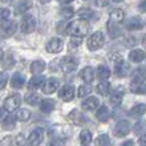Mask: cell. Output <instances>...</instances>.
Segmentation results:
<instances>
[{"label":"cell","mask_w":146,"mask_h":146,"mask_svg":"<svg viewBox=\"0 0 146 146\" xmlns=\"http://www.w3.org/2000/svg\"><path fill=\"white\" fill-rule=\"evenodd\" d=\"M121 146H134V142H133L131 139H127V141H125Z\"/></svg>","instance_id":"f907efd6"},{"label":"cell","mask_w":146,"mask_h":146,"mask_svg":"<svg viewBox=\"0 0 146 146\" xmlns=\"http://www.w3.org/2000/svg\"><path fill=\"white\" fill-rule=\"evenodd\" d=\"M109 142H110V139H109L108 134H101L94 139V145L96 146H108Z\"/></svg>","instance_id":"8d00e7d4"},{"label":"cell","mask_w":146,"mask_h":146,"mask_svg":"<svg viewBox=\"0 0 146 146\" xmlns=\"http://www.w3.org/2000/svg\"><path fill=\"white\" fill-rule=\"evenodd\" d=\"M46 64L42 60H35V61L31 64V73H33L35 76H40L42 72H44V69H45Z\"/></svg>","instance_id":"44dd1931"},{"label":"cell","mask_w":146,"mask_h":146,"mask_svg":"<svg viewBox=\"0 0 146 146\" xmlns=\"http://www.w3.org/2000/svg\"><path fill=\"white\" fill-rule=\"evenodd\" d=\"M74 97V88L72 85H64L60 90H58V98L62 101H70Z\"/></svg>","instance_id":"5bb4252c"},{"label":"cell","mask_w":146,"mask_h":146,"mask_svg":"<svg viewBox=\"0 0 146 146\" xmlns=\"http://www.w3.org/2000/svg\"><path fill=\"white\" fill-rule=\"evenodd\" d=\"M109 17H110V21H114V23H121V21H123V19H125V12L122 11V9H119V8H115V9H113V11L110 12V15H109Z\"/></svg>","instance_id":"4316f807"},{"label":"cell","mask_w":146,"mask_h":146,"mask_svg":"<svg viewBox=\"0 0 146 146\" xmlns=\"http://www.w3.org/2000/svg\"><path fill=\"white\" fill-rule=\"evenodd\" d=\"M125 28L127 31H139L143 28V23L142 19L138 17V16H133V17H129V19L125 21Z\"/></svg>","instance_id":"4fadbf2b"},{"label":"cell","mask_w":146,"mask_h":146,"mask_svg":"<svg viewBox=\"0 0 146 146\" xmlns=\"http://www.w3.org/2000/svg\"><path fill=\"white\" fill-rule=\"evenodd\" d=\"M105 44V37H104V33L102 32H94L90 37L88 38V41H86V45L90 50H97L102 48Z\"/></svg>","instance_id":"7a4b0ae2"},{"label":"cell","mask_w":146,"mask_h":146,"mask_svg":"<svg viewBox=\"0 0 146 146\" xmlns=\"http://www.w3.org/2000/svg\"><path fill=\"white\" fill-rule=\"evenodd\" d=\"M40 1H41V3H48L49 0H40Z\"/></svg>","instance_id":"11a10c76"},{"label":"cell","mask_w":146,"mask_h":146,"mask_svg":"<svg viewBox=\"0 0 146 146\" xmlns=\"http://www.w3.org/2000/svg\"><path fill=\"white\" fill-rule=\"evenodd\" d=\"M106 27H108L109 36L113 38L118 37V36H121V33H122V29H121V27L118 25V23H114V21H110V20H109L108 24H106Z\"/></svg>","instance_id":"d6986e66"},{"label":"cell","mask_w":146,"mask_h":146,"mask_svg":"<svg viewBox=\"0 0 146 146\" xmlns=\"http://www.w3.org/2000/svg\"><path fill=\"white\" fill-rule=\"evenodd\" d=\"M97 76L101 81H106L110 77V69L106 65H100L97 68Z\"/></svg>","instance_id":"1f68e13d"},{"label":"cell","mask_w":146,"mask_h":146,"mask_svg":"<svg viewBox=\"0 0 146 146\" xmlns=\"http://www.w3.org/2000/svg\"><path fill=\"white\" fill-rule=\"evenodd\" d=\"M44 77L40 74V76H35V77H32L31 81L28 82V89L31 90V92H33V90H36V89L38 88H41L42 84H44Z\"/></svg>","instance_id":"603a6c76"},{"label":"cell","mask_w":146,"mask_h":146,"mask_svg":"<svg viewBox=\"0 0 146 146\" xmlns=\"http://www.w3.org/2000/svg\"><path fill=\"white\" fill-rule=\"evenodd\" d=\"M142 44H143V46H146V35L143 36V40H142Z\"/></svg>","instance_id":"db71d44e"},{"label":"cell","mask_w":146,"mask_h":146,"mask_svg":"<svg viewBox=\"0 0 146 146\" xmlns=\"http://www.w3.org/2000/svg\"><path fill=\"white\" fill-rule=\"evenodd\" d=\"M98 106H100V100L94 96L85 98L84 102H82V109L86 111H92V110H94V109H97Z\"/></svg>","instance_id":"9a60e30c"},{"label":"cell","mask_w":146,"mask_h":146,"mask_svg":"<svg viewBox=\"0 0 146 146\" xmlns=\"http://www.w3.org/2000/svg\"><path fill=\"white\" fill-rule=\"evenodd\" d=\"M123 100V92H122V88H117L114 92L110 94V102L114 106H119L121 102Z\"/></svg>","instance_id":"cb8c5ba5"},{"label":"cell","mask_w":146,"mask_h":146,"mask_svg":"<svg viewBox=\"0 0 146 146\" xmlns=\"http://www.w3.org/2000/svg\"><path fill=\"white\" fill-rule=\"evenodd\" d=\"M96 89L101 96H106V94H109V92H110V84H109L108 81H101V82H98Z\"/></svg>","instance_id":"836d02e7"},{"label":"cell","mask_w":146,"mask_h":146,"mask_svg":"<svg viewBox=\"0 0 146 146\" xmlns=\"http://www.w3.org/2000/svg\"><path fill=\"white\" fill-rule=\"evenodd\" d=\"M66 32L73 37H84L89 32V24L86 20H74L66 27Z\"/></svg>","instance_id":"6da1fadb"},{"label":"cell","mask_w":146,"mask_h":146,"mask_svg":"<svg viewBox=\"0 0 146 146\" xmlns=\"http://www.w3.org/2000/svg\"><path fill=\"white\" fill-rule=\"evenodd\" d=\"M60 66L61 69H64L65 72H73V70L77 68V60L76 58L70 57V56H64L62 58H60Z\"/></svg>","instance_id":"7c38bea8"},{"label":"cell","mask_w":146,"mask_h":146,"mask_svg":"<svg viewBox=\"0 0 146 146\" xmlns=\"http://www.w3.org/2000/svg\"><path fill=\"white\" fill-rule=\"evenodd\" d=\"M145 113H146V105H143V104H138L130 109L131 117H141V115H143Z\"/></svg>","instance_id":"d6a6232c"},{"label":"cell","mask_w":146,"mask_h":146,"mask_svg":"<svg viewBox=\"0 0 146 146\" xmlns=\"http://www.w3.org/2000/svg\"><path fill=\"white\" fill-rule=\"evenodd\" d=\"M138 8H139V11L141 12H146V0H142V1L139 3Z\"/></svg>","instance_id":"7dc6e473"},{"label":"cell","mask_w":146,"mask_h":146,"mask_svg":"<svg viewBox=\"0 0 146 146\" xmlns=\"http://www.w3.org/2000/svg\"><path fill=\"white\" fill-rule=\"evenodd\" d=\"M24 100H25V102H27L28 105H32V106H35V105H37L38 102H41V98H40V96H38L37 93H27L25 94V97H24Z\"/></svg>","instance_id":"4dcf8cb0"},{"label":"cell","mask_w":146,"mask_h":146,"mask_svg":"<svg viewBox=\"0 0 146 146\" xmlns=\"http://www.w3.org/2000/svg\"><path fill=\"white\" fill-rule=\"evenodd\" d=\"M53 109H54V101L53 100H49V98L41 100V102H40V110H41L42 113L48 114V113H50Z\"/></svg>","instance_id":"83f0119b"},{"label":"cell","mask_w":146,"mask_h":146,"mask_svg":"<svg viewBox=\"0 0 146 146\" xmlns=\"http://www.w3.org/2000/svg\"><path fill=\"white\" fill-rule=\"evenodd\" d=\"M60 15L64 17V19H70L73 15H74V11H73V8L70 7H62L60 9Z\"/></svg>","instance_id":"ab89813d"},{"label":"cell","mask_w":146,"mask_h":146,"mask_svg":"<svg viewBox=\"0 0 146 146\" xmlns=\"http://www.w3.org/2000/svg\"><path fill=\"white\" fill-rule=\"evenodd\" d=\"M62 46H64V41L62 38L58 37H52L49 41L45 44V49L48 53H58L62 50Z\"/></svg>","instance_id":"9c48e42d"},{"label":"cell","mask_w":146,"mask_h":146,"mask_svg":"<svg viewBox=\"0 0 146 146\" xmlns=\"http://www.w3.org/2000/svg\"><path fill=\"white\" fill-rule=\"evenodd\" d=\"M109 117H110L109 109L106 108V106H100L98 110H97V113H96V118L98 119V121H101V122H106L109 119Z\"/></svg>","instance_id":"f1b7e54d"},{"label":"cell","mask_w":146,"mask_h":146,"mask_svg":"<svg viewBox=\"0 0 146 146\" xmlns=\"http://www.w3.org/2000/svg\"><path fill=\"white\" fill-rule=\"evenodd\" d=\"M113 1H115V3H121V1H123V0H113Z\"/></svg>","instance_id":"9f6ffc18"},{"label":"cell","mask_w":146,"mask_h":146,"mask_svg":"<svg viewBox=\"0 0 146 146\" xmlns=\"http://www.w3.org/2000/svg\"><path fill=\"white\" fill-rule=\"evenodd\" d=\"M25 84V77L20 73H15L11 78V86L15 89H21Z\"/></svg>","instance_id":"7402d4cb"},{"label":"cell","mask_w":146,"mask_h":146,"mask_svg":"<svg viewBox=\"0 0 146 146\" xmlns=\"http://www.w3.org/2000/svg\"><path fill=\"white\" fill-rule=\"evenodd\" d=\"M12 143H13V138L11 135H8V137H5V138L0 141V146H12Z\"/></svg>","instance_id":"7bdbcfd3"},{"label":"cell","mask_w":146,"mask_h":146,"mask_svg":"<svg viewBox=\"0 0 146 146\" xmlns=\"http://www.w3.org/2000/svg\"><path fill=\"white\" fill-rule=\"evenodd\" d=\"M77 15L80 17L81 20H88V19H94V11L90 9V8H80L78 11H77Z\"/></svg>","instance_id":"f546056e"},{"label":"cell","mask_w":146,"mask_h":146,"mask_svg":"<svg viewBox=\"0 0 146 146\" xmlns=\"http://www.w3.org/2000/svg\"><path fill=\"white\" fill-rule=\"evenodd\" d=\"M80 77L85 84L89 85L93 81V78H94V70H93V68H90V66H85L84 69H81Z\"/></svg>","instance_id":"ac0fdd59"},{"label":"cell","mask_w":146,"mask_h":146,"mask_svg":"<svg viewBox=\"0 0 146 146\" xmlns=\"http://www.w3.org/2000/svg\"><path fill=\"white\" fill-rule=\"evenodd\" d=\"M49 146H64V145H62L61 139H54V141H52V142H50Z\"/></svg>","instance_id":"681fc988"},{"label":"cell","mask_w":146,"mask_h":146,"mask_svg":"<svg viewBox=\"0 0 146 146\" xmlns=\"http://www.w3.org/2000/svg\"><path fill=\"white\" fill-rule=\"evenodd\" d=\"M0 1H4V3H5V1H8V0H0Z\"/></svg>","instance_id":"680465c9"},{"label":"cell","mask_w":146,"mask_h":146,"mask_svg":"<svg viewBox=\"0 0 146 146\" xmlns=\"http://www.w3.org/2000/svg\"><path fill=\"white\" fill-rule=\"evenodd\" d=\"M16 141H17V146H23V145H27V141L24 139V135L20 134L17 138H16Z\"/></svg>","instance_id":"f6af8a7d"},{"label":"cell","mask_w":146,"mask_h":146,"mask_svg":"<svg viewBox=\"0 0 146 146\" xmlns=\"http://www.w3.org/2000/svg\"><path fill=\"white\" fill-rule=\"evenodd\" d=\"M15 122H16V117L13 114H11V113H9V114H8L7 117L3 119L1 126H3L4 130H7V131L13 130V129H15Z\"/></svg>","instance_id":"d4e9b609"},{"label":"cell","mask_w":146,"mask_h":146,"mask_svg":"<svg viewBox=\"0 0 146 146\" xmlns=\"http://www.w3.org/2000/svg\"><path fill=\"white\" fill-rule=\"evenodd\" d=\"M3 56H4V52H3V49H0V61L3 60Z\"/></svg>","instance_id":"f5cc1de1"},{"label":"cell","mask_w":146,"mask_h":146,"mask_svg":"<svg viewBox=\"0 0 146 146\" xmlns=\"http://www.w3.org/2000/svg\"><path fill=\"white\" fill-rule=\"evenodd\" d=\"M42 139H44V130L41 127H36L31 131V134L27 139V146H38L41 145Z\"/></svg>","instance_id":"8992f818"},{"label":"cell","mask_w":146,"mask_h":146,"mask_svg":"<svg viewBox=\"0 0 146 146\" xmlns=\"http://www.w3.org/2000/svg\"><path fill=\"white\" fill-rule=\"evenodd\" d=\"M90 92H92V88H90V85L85 84V85H81L80 88H78V93H77V96L80 97V98H82V97H86L90 94Z\"/></svg>","instance_id":"74e56055"},{"label":"cell","mask_w":146,"mask_h":146,"mask_svg":"<svg viewBox=\"0 0 146 146\" xmlns=\"http://www.w3.org/2000/svg\"><path fill=\"white\" fill-rule=\"evenodd\" d=\"M138 145L139 146H146V134H143V135H141V137H139Z\"/></svg>","instance_id":"bcb514c9"},{"label":"cell","mask_w":146,"mask_h":146,"mask_svg":"<svg viewBox=\"0 0 146 146\" xmlns=\"http://www.w3.org/2000/svg\"><path fill=\"white\" fill-rule=\"evenodd\" d=\"M111 58H113V64H114L115 74H117L118 77L126 76L129 66H127V64L125 62V60H123L122 56H119V54H113Z\"/></svg>","instance_id":"3957f363"},{"label":"cell","mask_w":146,"mask_h":146,"mask_svg":"<svg viewBox=\"0 0 146 146\" xmlns=\"http://www.w3.org/2000/svg\"><path fill=\"white\" fill-rule=\"evenodd\" d=\"M1 114H3V109H0V117H1Z\"/></svg>","instance_id":"6f0895ef"},{"label":"cell","mask_w":146,"mask_h":146,"mask_svg":"<svg viewBox=\"0 0 146 146\" xmlns=\"http://www.w3.org/2000/svg\"><path fill=\"white\" fill-rule=\"evenodd\" d=\"M49 134L50 137H54L56 139L64 138L69 135V127L68 126H62V125H54L49 129Z\"/></svg>","instance_id":"30bf717a"},{"label":"cell","mask_w":146,"mask_h":146,"mask_svg":"<svg viewBox=\"0 0 146 146\" xmlns=\"http://www.w3.org/2000/svg\"><path fill=\"white\" fill-rule=\"evenodd\" d=\"M17 29V24L12 20H7L0 24V35L3 37H11Z\"/></svg>","instance_id":"52a82bcc"},{"label":"cell","mask_w":146,"mask_h":146,"mask_svg":"<svg viewBox=\"0 0 146 146\" xmlns=\"http://www.w3.org/2000/svg\"><path fill=\"white\" fill-rule=\"evenodd\" d=\"M131 130V123L126 119H122V121H119L114 127V133L117 137H125L126 134H129V131Z\"/></svg>","instance_id":"8fae6325"},{"label":"cell","mask_w":146,"mask_h":146,"mask_svg":"<svg viewBox=\"0 0 146 146\" xmlns=\"http://www.w3.org/2000/svg\"><path fill=\"white\" fill-rule=\"evenodd\" d=\"M16 118L19 119V121H23V122H25V121H28V119L31 118V111L28 110V109H19L17 110V113H16Z\"/></svg>","instance_id":"d590c367"},{"label":"cell","mask_w":146,"mask_h":146,"mask_svg":"<svg viewBox=\"0 0 146 146\" xmlns=\"http://www.w3.org/2000/svg\"><path fill=\"white\" fill-rule=\"evenodd\" d=\"M68 117H69L70 121H73L74 125H85V123H88V118L78 110H72Z\"/></svg>","instance_id":"2e32d148"},{"label":"cell","mask_w":146,"mask_h":146,"mask_svg":"<svg viewBox=\"0 0 146 146\" xmlns=\"http://www.w3.org/2000/svg\"><path fill=\"white\" fill-rule=\"evenodd\" d=\"M58 88H60V81H58V78L50 77V78L44 81V84H42V86H41V90H42V93H45V94H52V93H54Z\"/></svg>","instance_id":"ba28073f"},{"label":"cell","mask_w":146,"mask_h":146,"mask_svg":"<svg viewBox=\"0 0 146 146\" xmlns=\"http://www.w3.org/2000/svg\"><path fill=\"white\" fill-rule=\"evenodd\" d=\"M60 4H69V3H72L73 0H57Z\"/></svg>","instance_id":"816d5d0a"},{"label":"cell","mask_w":146,"mask_h":146,"mask_svg":"<svg viewBox=\"0 0 146 146\" xmlns=\"http://www.w3.org/2000/svg\"><path fill=\"white\" fill-rule=\"evenodd\" d=\"M12 65H13V56H12V53H8L7 54V61L3 64V66L4 68H8V66L11 68Z\"/></svg>","instance_id":"ee69618b"},{"label":"cell","mask_w":146,"mask_h":146,"mask_svg":"<svg viewBox=\"0 0 146 146\" xmlns=\"http://www.w3.org/2000/svg\"><path fill=\"white\" fill-rule=\"evenodd\" d=\"M31 7H32L31 0H20L19 3L16 4V8H15L16 15H23V13H25L27 11H29Z\"/></svg>","instance_id":"ffe728a7"},{"label":"cell","mask_w":146,"mask_h":146,"mask_svg":"<svg viewBox=\"0 0 146 146\" xmlns=\"http://www.w3.org/2000/svg\"><path fill=\"white\" fill-rule=\"evenodd\" d=\"M129 58H130L133 62H141L146 58V53L142 49H133L129 53Z\"/></svg>","instance_id":"484cf974"},{"label":"cell","mask_w":146,"mask_h":146,"mask_svg":"<svg viewBox=\"0 0 146 146\" xmlns=\"http://www.w3.org/2000/svg\"><path fill=\"white\" fill-rule=\"evenodd\" d=\"M9 16H11V11L7 9V8H0V21H7L9 20Z\"/></svg>","instance_id":"60d3db41"},{"label":"cell","mask_w":146,"mask_h":146,"mask_svg":"<svg viewBox=\"0 0 146 146\" xmlns=\"http://www.w3.org/2000/svg\"><path fill=\"white\" fill-rule=\"evenodd\" d=\"M131 81H133V84H142L143 81H146V69L142 68V66H139L137 69L133 72L131 74Z\"/></svg>","instance_id":"e0dca14e"},{"label":"cell","mask_w":146,"mask_h":146,"mask_svg":"<svg viewBox=\"0 0 146 146\" xmlns=\"http://www.w3.org/2000/svg\"><path fill=\"white\" fill-rule=\"evenodd\" d=\"M131 92H134V93H139V94H143V93H146V84H133L131 82Z\"/></svg>","instance_id":"f35d334b"},{"label":"cell","mask_w":146,"mask_h":146,"mask_svg":"<svg viewBox=\"0 0 146 146\" xmlns=\"http://www.w3.org/2000/svg\"><path fill=\"white\" fill-rule=\"evenodd\" d=\"M77 38L78 37H74L72 41H70V48H76V46L80 44V40H77Z\"/></svg>","instance_id":"c3c4849f"},{"label":"cell","mask_w":146,"mask_h":146,"mask_svg":"<svg viewBox=\"0 0 146 146\" xmlns=\"http://www.w3.org/2000/svg\"><path fill=\"white\" fill-rule=\"evenodd\" d=\"M36 28V20L33 16L31 15H25L21 19V23H20V29H21V32L23 33H25V35H29V33H32V32L35 31Z\"/></svg>","instance_id":"5b68a950"},{"label":"cell","mask_w":146,"mask_h":146,"mask_svg":"<svg viewBox=\"0 0 146 146\" xmlns=\"http://www.w3.org/2000/svg\"><path fill=\"white\" fill-rule=\"evenodd\" d=\"M20 104H21V97L19 94H11L9 97H7L4 100L3 109L7 110L8 113H11V111H15L16 109H19Z\"/></svg>","instance_id":"277c9868"},{"label":"cell","mask_w":146,"mask_h":146,"mask_svg":"<svg viewBox=\"0 0 146 146\" xmlns=\"http://www.w3.org/2000/svg\"><path fill=\"white\" fill-rule=\"evenodd\" d=\"M92 139H93L92 133H90L89 130H82L80 133V141L84 146H88L89 143L92 142Z\"/></svg>","instance_id":"e575fe53"},{"label":"cell","mask_w":146,"mask_h":146,"mask_svg":"<svg viewBox=\"0 0 146 146\" xmlns=\"http://www.w3.org/2000/svg\"><path fill=\"white\" fill-rule=\"evenodd\" d=\"M8 82V74L5 72H0V90L5 88Z\"/></svg>","instance_id":"b9f144b4"}]
</instances>
